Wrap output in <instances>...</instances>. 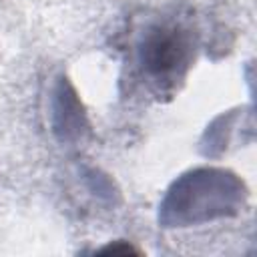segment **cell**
Instances as JSON below:
<instances>
[{"label":"cell","instance_id":"obj_1","mask_svg":"<svg viewBox=\"0 0 257 257\" xmlns=\"http://www.w3.org/2000/svg\"><path fill=\"white\" fill-rule=\"evenodd\" d=\"M187 40L177 28H157L147 36L141 60L151 74L165 78L187 62Z\"/></svg>","mask_w":257,"mask_h":257}]
</instances>
